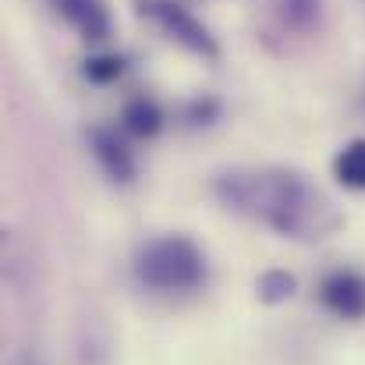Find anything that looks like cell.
<instances>
[{
	"label": "cell",
	"instance_id": "cell-1",
	"mask_svg": "<svg viewBox=\"0 0 365 365\" xmlns=\"http://www.w3.org/2000/svg\"><path fill=\"white\" fill-rule=\"evenodd\" d=\"M220 195L280 235L323 238L337 227L330 202L294 170H238L220 178Z\"/></svg>",
	"mask_w": 365,
	"mask_h": 365
},
{
	"label": "cell",
	"instance_id": "cell-2",
	"mask_svg": "<svg viewBox=\"0 0 365 365\" xmlns=\"http://www.w3.org/2000/svg\"><path fill=\"white\" fill-rule=\"evenodd\" d=\"M138 280L156 291H192L206 280V259L195 242L167 235L138 252Z\"/></svg>",
	"mask_w": 365,
	"mask_h": 365
},
{
	"label": "cell",
	"instance_id": "cell-3",
	"mask_svg": "<svg viewBox=\"0 0 365 365\" xmlns=\"http://www.w3.org/2000/svg\"><path fill=\"white\" fill-rule=\"evenodd\" d=\"M149 11V18L163 29V32H170L181 46H188L192 53H202V57H217V43H213V36L185 11V7H178V4H149L145 7Z\"/></svg>",
	"mask_w": 365,
	"mask_h": 365
},
{
	"label": "cell",
	"instance_id": "cell-4",
	"mask_svg": "<svg viewBox=\"0 0 365 365\" xmlns=\"http://www.w3.org/2000/svg\"><path fill=\"white\" fill-rule=\"evenodd\" d=\"M323 305L344 319H362L365 316V277L351 269H337L323 280Z\"/></svg>",
	"mask_w": 365,
	"mask_h": 365
},
{
	"label": "cell",
	"instance_id": "cell-5",
	"mask_svg": "<svg viewBox=\"0 0 365 365\" xmlns=\"http://www.w3.org/2000/svg\"><path fill=\"white\" fill-rule=\"evenodd\" d=\"M53 4L86 39H107L110 36V11H107L103 0H53Z\"/></svg>",
	"mask_w": 365,
	"mask_h": 365
},
{
	"label": "cell",
	"instance_id": "cell-6",
	"mask_svg": "<svg viewBox=\"0 0 365 365\" xmlns=\"http://www.w3.org/2000/svg\"><path fill=\"white\" fill-rule=\"evenodd\" d=\"M89 145H93L100 167H103L114 181H131V174H135L131 153L124 149V142L114 135V131H107V128H93V131H89Z\"/></svg>",
	"mask_w": 365,
	"mask_h": 365
},
{
	"label": "cell",
	"instance_id": "cell-7",
	"mask_svg": "<svg viewBox=\"0 0 365 365\" xmlns=\"http://www.w3.org/2000/svg\"><path fill=\"white\" fill-rule=\"evenodd\" d=\"M334 174L344 188H355V192H365V138H355L348 142L337 160H334Z\"/></svg>",
	"mask_w": 365,
	"mask_h": 365
},
{
	"label": "cell",
	"instance_id": "cell-8",
	"mask_svg": "<svg viewBox=\"0 0 365 365\" xmlns=\"http://www.w3.org/2000/svg\"><path fill=\"white\" fill-rule=\"evenodd\" d=\"M121 121L131 135H138V138H153V135L163 128V110H160L149 96H138V100H131V103L124 107Z\"/></svg>",
	"mask_w": 365,
	"mask_h": 365
},
{
	"label": "cell",
	"instance_id": "cell-9",
	"mask_svg": "<svg viewBox=\"0 0 365 365\" xmlns=\"http://www.w3.org/2000/svg\"><path fill=\"white\" fill-rule=\"evenodd\" d=\"M280 14L294 29H309L319 18V0H280Z\"/></svg>",
	"mask_w": 365,
	"mask_h": 365
},
{
	"label": "cell",
	"instance_id": "cell-10",
	"mask_svg": "<svg viewBox=\"0 0 365 365\" xmlns=\"http://www.w3.org/2000/svg\"><path fill=\"white\" fill-rule=\"evenodd\" d=\"M121 71H124V61L114 57V53H100V57H93V61L86 64V78H89V82H100V86L118 82Z\"/></svg>",
	"mask_w": 365,
	"mask_h": 365
},
{
	"label": "cell",
	"instance_id": "cell-11",
	"mask_svg": "<svg viewBox=\"0 0 365 365\" xmlns=\"http://www.w3.org/2000/svg\"><path fill=\"white\" fill-rule=\"evenodd\" d=\"M259 287H262V298H266V302H277V298H287V294H291L294 277H287V273H266Z\"/></svg>",
	"mask_w": 365,
	"mask_h": 365
}]
</instances>
